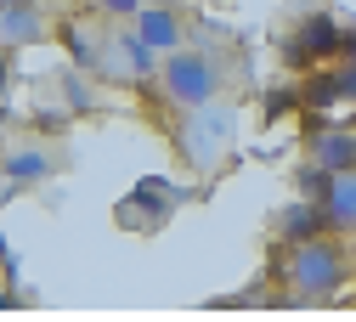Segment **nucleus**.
Wrapping results in <instances>:
<instances>
[{
    "mask_svg": "<svg viewBox=\"0 0 356 322\" xmlns=\"http://www.w3.org/2000/svg\"><path fill=\"white\" fill-rule=\"evenodd\" d=\"M0 266H6V277H17V260H12V249H6V232H0Z\"/></svg>",
    "mask_w": 356,
    "mask_h": 322,
    "instance_id": "20",
    "label": "nucleus"
},
{
    "mask_svg": "<svg viewBox=\"0 0 356 322\" xmlns=\"http://www.w3.org/2000/svg\"><path fill=\"white\" fill-rule=\"evenodd\" d=\"M51 170H57V159L46 153V147H6L0 153V181L17 193V187H40V181H51Z\"/></svg>",
    "mask_w": 356,
    "mask_h": 322,
    "instance_id": "10",
    "label": "nucleus"
},
{
    "mask_svg": "<svg viewBox=\"0 0 356 322\" xmlns=\"http://www.w3.org/2000/svg\"><path fill=\"white\" fill-rule=\"evenodd\" d=\"M328 181H334V170H323L317 159H305V164L294 170V198H311V204H323Z\"/></svg>",
    "mask_w": 356,
    "mask_h": 322,
    "instance_id": "15",
    "label": "nucleus"
},
{
    "mask_svg": "<svg viewBox=\"0 0 356 322\" xmlns=\"http://www.w3.org/2000/svg\"><path fill=\"white\" fill-rule=\"evenodd\" d=\"M272 232H277V243L289 249V243H305V238L328 232V215H323V204H311V198H294V204H283V209H277Z\"/></svg>",
    "mask_w": 356,
    "mask_h": 322,
    "instance_id": "12",
    "label": "nucleus"
},
{
    "mask_svg": "<svg viewBox=\"0 0 356 322\" xmlns=\"http://www.w3.org/2000/svg\"><path fill=\"white\" fill-rule=\"evenodd\" d=\"M46 34H51L46 0H0V45L29 51V45H46Z\"/></svg>",
    "mask_w": 356,
    "mask_h": 322,
    "instance_id": "7",
    "label": "nucleus"
},
{
    "mask_svg": "<svg viewBox=\"0 0 356 322\" xmlns=\"http://www.w3.org/2000/svg\"><path fill=\"white\" fill-rule=\"evenodd\" d=\"M339 63H356V29L339 34Z\"/></svg>",
    "mask_w": 356,
    "mask_h": 322,
    "instance_id": "19",
    "label": "nucleus"
},
{
    "mask_svg": "<svg viewBox=\"0 0 356 322\" xmlns=\"http://www.w3.org/2000/svg\"><path fill=\"white\" fill-rule=\"evenodd\" d=\"M130 29H136L159 57H164V51H175V45H187V17L175 12V6H164V0H142L136 17H130Z\"/></svg>",
    "mask_w": 356,
    "mask_h": 322,
    "instance_id": "8",
    "label": "nucleus"
},
{
    "mask_svg": "<svg viewBox=\"0 0 356 322\" xmlns=\"http://www.w3.org/2000/svg\"><path fill=\"white\" fill-rule=\"evenodd\" d=\"M153 85H159L164 108H175V113H181V108H198V102L220 97L227 74H220V57L198 51V45H175V51H164V57H159Z\"/></svg>",
    "mask_w": 356,
    "mask_h": 322,
    "instance_id": "3",
    "label": "nucleus"
},
{
    "mask_svg": "<svg viewBox=\"0 0 356 322\" xmlns=\"http://www.w3.org/2000/svg\"><path fill=\"white\" fill-rule=\"evenodd\" d=\"M323 215H328V232L356 238V164L350 170H334L328 193H323Z\"/></svg>",
    "mask_w": 356,
    "mask_h": 322,
    "instance_id": "11",
    "label": "nucleus"
},
{
    "mask_svg": "<svg viewBox=\"0 0 356 322\" xmlns=\"http://www.w3.org/2000/svg\"><path fill=\"white\" fill-rule=\"evenodd\" d=\"M170 136H175V153H181V164L193 175H215L220 164H227L232 142H238V108L220 102V97H209L198 108H181Z\"/></svg>",
    "mask_w": 356,
    "mask_h": 322,
    "instance_id": "2",
    "label": "nucleus"
},
{
    "mask_svg": "<svg viewBox=\"0 0 356 322\" xmlns=\"http://www.w3.org/2000/svg\"><path fill=\"white\" fill-rule=\"evenodd\" d=\"M12 74H17V51H12V45H0V97L12 90Z\"/></svg>",
    "mask_w": 356,
    "mask_h": 322,
    "instance_id": "18",
    "label": "nucleus"
},
{
    "mask_svg": "<svg viewBox=\"0 0 356 322\" xmlns=\"http://www.w3.org/2000/svg\"><path fill=\"white\" fill-rule=\"evenodd\" d=\"M339 17L334 12H311L294 23V34L283 40V68L289 74H305V68H317V63H334L339 57Z\"/></svg>",
    "mask_w": 356,
    "mask_h": 322,
    "instance_id": "6",
    "label": "nucleus"
},
{
    "mask_svg": "<svg viewBox=\"0 0 356 322\" xmlns=\"http://www.w3.org/2000/svg\"><path fill=\"white\" fill-rule=\"evenodd\" d=\"M181 198H187L181 181H170V175H142L136 187H130V193L113 204V226H119V232H142V238H153V232H164V220L181 209Z\"/></svg>",
    "mask_w": 356,
    "mask_h": 322,
    "instance_id": "4",
    "label": "nucleus"
},
{
    "mask_svg": "<svg viewBox=\"0 0 356 322\" xmlns=\"http://www.w3.org/2000/svg\"><path fill=\"white\" fill-rule=\"evenodd\" d=\"M57 90H63V108L79 119V113H91V102H97V85H91V68H63L57 74Z\"/></svg>",
    "mask_w": 356,
    "mask_h": 322,
    "instance_id": "14",
    "label": "nucleus"
},
{
    "mask_svg": "<svg viewBox=\"0 0 356 322\" xmlns=\"http://www.w3.org/2000/svg\"><path fill=\"white\" fill-rule=\"evenodd\" d=\"M277 277L289 283V294H277V305H311V300H339L356 277V260L345 249L339 232H317L305 243H289L283 249V266Z\"/></svg>",
    "mask_w": 356,
    "mask_h": 322,
    "instance_id": "1",
    "label": "nucleus"
},
{
    "mask_svg": "<svg viewBox=\"0 0 356 322\" xmlns=\"http://www.w3.org/2000/svg\"><path fill=\"white\" fill-rule=\"evenodd\" d=\"M260 113H266V124L300 113V85H277V90H266V97H260Z\"/></svg>",
    "mask_w": 356,
    "mask_h": 322,
    "instance_id": "16",
    "label": "nucleus"
},
{
    "mask_svg": "<svg viewBox=\"0 0 356 322\" xmlns=\"http://www.w3.org/2000/svg\"><path fill=\"white\" fill-rule=\"evenodd\" d=\"M57 40H63V51L74 68H97V51H102V34L85 29V17H63L57 23Z\"/></svg>",
    "mask_w": 356,
    "mask_h": 322,
    "instance_id": "13",
    "label": "nucleus"
},
{
    "mask_svg": "<svg viewBox=\"0 0 356 322\" xmlns=\"http://www.w3.org/2000/svg\"><path fill=\"white\" fill-rule=\"evenodd\" d=\"M91 6L108 17V23H130V17H136V6H142V0H91Z\"/></svg>",
    "mask_w": 356,
    "mask_h": 322,
    "instance_id": "17",
    "label": "nucleus"
},
{
    "mask_svg": "<svg viewBox=\"0 0 356 322\" xmlns=\"http://www.w3.org/2000/svg\"><path fill=\"white\" fill-rule=\"evenodd\" d=\"M153 74H159V51L136 34V29H113V34H102V51H97V68H91V79H113V85H153Z\"/></svg>",
    "mask_w": 356,
    "mask_h": 322,
    "instance_id": "5",
    "label": "nucleus"
},
{
    "mask_svg": "<svg viewBox=\"0 0 356 322\" xmlns=\"http://www.w3.org/2000/svg\"><path fill=\"white\" fill-rule=\"evenodd\" d=\"M305 159H317L323 170H350L356 164V124H328L317 119L305 136Z\"/></svg>",
    "mask_w": 356,
    "mask_h": 322,
    "instance_id": "9",
    "label": "nucleus"
}]
</instances>
